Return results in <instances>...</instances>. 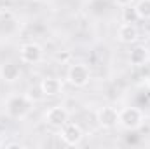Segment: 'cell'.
Listing matches in <instances>:
<instances>
[{
	"instance_id": "obj_1",
	"label": "cell",
	"mask_w": 150,
	"mask_h": 149,
	"mask_svg": "<svg viewBox=\"0 0 150 149\" xmlns=\"http://www.w3.org/2000/svg\"><path fill=\"white\" fill-rule=\"evenodd\" d=\"M32 107H33V104L28 100L26 95H11L5 100V112L9 117H14V119L26 117L32 111Z\"/></svg>"
},
{
	"instance_id": "obj_2",
	"label": "cell",
	"mask_w": 150,
	"mask_h": 149,
	"mask_svg": "<svg viewBox=\"0 0 150 149\" xmlns=\"http://www.w3.org/2000/svg\"><path fill=\"white\" fill-rule=\"evenodd\" d=\"M145 116L138 107H124L119 111V126L124 130H138L142 128Z\"/></svg>"
},
{
	"instance_id": "obj_3",
	"label": "cell",
	"mask_w": 150,
	"mask_h": 149,
	"mask_svg": "<svg viewBox=\"0 0 150 149\" xmlns=\"http://www.w3.org/2000/svg\"><path fill=\"white\" fill-rule=\"evenodd\" d=\"M67 81L75 88H84L91 81V70L84 63H74L67 70Z\"/></svg>"
},
{
	"instance_id": "obj_4",
	"label": "cell",
	"mask_w": 150,
	"mask_h": 149,
	"mask_svg": "<svg viewBox=\"0 0 150 149\" xmlns=\"http://www.w3.org/2000/svg\"><path fill=\"white\" fill-rule=\"evenodd\" d=\"M59 139L67 144V146H79L82 140H84V130L80 128V125L72 123V121H67L61 128H59Z\"/></svg>"
},
{
	"instance_id": "obj_5",
	"label": "cell",
	"mask_w": 150,
	"mask_h": 149,
	"mask_svg": "<svg viewBox=\"0 0 150 149\" xmlns=\"http://www.w3.org/2000/svg\"><path fill=\"white\" fill-rule=\"evenodd\" d=\"M19 58L23 63L28 65H37L44 60V49L37 42H25L19 47Z\"/></svg>"
},
{
	"instance_id": "obj_6",
	"label": "cell",
	"mask_w": 150,
	"mask_h": 149,
	"mask_svg": "<svg viewBox=\"0 0 150 149\" xmlns=\"http://www.w3.org/2000/svg\"><path fill=\"white\" fill-rule=\"evenodd\" d=\"M68 119H70V112L63 105H52L44 114V121L52 128H61Z\"/></svg>"
},
{
	"instance_id": "obj_7",
	"label": "cell",
	"mask_w": 150,
	"mask_h": 149,
	"mask_svg": "<svg viewBox=\"0 0 150 149\" xmlns=\"http://www.w3.org/2000/svg\"><path fill=\"white\" fill-rule=\"evenodd\" d=\"M96 121L101 128L112 130L119 125V111L112 105H103L96 111Z\"/></svg>"
},
{
	"instance_id": "obj_8",
	"label": "cell",
	"mask_w": 150,
	"mask_h": 149,
	"mask_svg": "<svg viewBox=\"0 0 150 149\" xmlns=\"http://www.w3.org/2000/svg\"><path fill=\"white\" fill-rule=\"evenodd\" d=\"M117 39L122 44H134L140 39V32L134 23H122L117 30Z\"/></svg>"
},
{
	"instance_id": "obj_9",
	"label": "cell",
	"mask_w": 150,
	"mask_h": 149,
	"mask_svg": "<svg viewBox=\"0 0 150 149\" xmlns=\"http://www.w3.org/2000/svg\"><path fill=\"white\" fill-rule=\"evenodd\" d=\"M40 90L44 91L45 97H58V95L63 93V82L58 77L47 75L40 81Z\"/></svg>"
},
{
	"instance_id": "obj_10",
	"label": "cell",
	"mask_w": 150,
	"mask_h": 149,
	"mask_svg": "<svg viewBox=\"0 0 150 149\" xmlns=\"http://www.w3.org/2000/svg\"><path fill=\"white\" fill-rule=\"evenodd\" d=\"M19 77H21V69H19L18 63H14V62H5V63L0 65V79H2L4 82L12 84V82H16Z\"/></svg>"
},
{
	"instance_id": "obj_11",
	"label": "cell",
	"mask_w": 150,
	"mask_h": 149,
	"mask_svg": "<svg viewBox=\"0 0 150 149\" xmlns=\"http://www.w3.org/2000/svg\"><path fill=\"white\" fill-rule=\"evenodd\" d=\"M149 62V54H147V47L143 46H136L134 49H131L129 53V63L133 67H142Z\"/></svg>"
},
{
	"instance_id": "obj_12",
	"label": "cell",
	"mask_w": 150,
	"mask_h": 149,
	"mask_svg": "<svg viewBox=\"0 0 150 149\" xmlns=\"http://www.w3.org/2000/svg\"><path fill=\"white\" fill-rule=\"evenodd\" d=\"M136 14H138V19H150V0H138L136 5Z\"/></svg>"
},
{
	"instance_id": "obj_13",
	"label": "cell",
	"mask_w": 150,
	"mask_h": 149,
	"mask_svg": "<svg viewBox=\"0 0 150 149\" xmlns=\"http://www.w3.org/2000/svg\"><path fill=\"white\" fill-rule=\"evenodd\" d=\"M25 95L28 97V100H30L32 104H38V102H42V100L45 98L44 91L40 90V84H38V86H30V88L26 90V93H25Z\"/></svg>"
},
{
	"instance_id": "obj_14",
	"label": "cell",
	"mask_w": 150,
	"mask_h": 149,
	"mask_svg": "<svg viewBox=\"0 0 150 149\" xmlns=\"http://www.w3.org/2000/svg\"><path fill=\"white\" fill-rule=\"evenodd\" d=\"M138 21V14H136V9L127 5V7H122V23H136Z\"/></svg>"
},
{
	"instance_id": "obj_15",
	"label": "cell",
	"mask_w": 150,
	"mask_h": 149,
	"mask_svg": "<svg viewBox=\"0 0 150 149\" xmlns=\"http://www.w3.org/2000/svg\"><path fill=\"white\" fill-rule=\"evenodd\" d=\"M113 2H115L119 7H127V5H131L134 0H113Z\"/></svg>"
},
{
	"instance_id": "obj_16",
	"label": "cell",
	"mask_w": 150,
	"mask_h": 149,
	"mask_svg": "<svg viewBox=\"0 0 150 149\" xmlns=\"http://www.w3.org/2000/svg\"><path fill=\"white\" fill-rule=\"evenodd\" d=\"M143 30H145V35L150 37V19H145V27H143Z\"/></svg>"
},
{
	"instance_id": "obj_17",
	"label": "cell",
	"mask_w": 150,
	"mask_h": 149,
	"mask_svg": "<svg viewBox=\"0 0 150 149\" xmlns=\"http://www.w3.org/2000/svg\"><path fill=\"white\" fill-rule=\"evenodd\" d=\"M4 144H5V142H4V139H2V135H0V148H4Z\"/></svg>"
},
{
	"instance_id": "obj_18",
	"label": "cell",
	"mask_w": 150,
	"mask_h": 149,
	"mask_svg": "<svg viewBox=\"0 0 150 149\" xmlns=\"http://www.w3.org/2000/svg\"><path fill=\"white\" fill-rule=\"evenodd\" d=\"M147 86H149V88H150V74L147 75Z\"/></svg>"
},
{
	"instance_id": "obj_19",
	"label": "cell",
	"mask_w": 150,
	"mask_h": 149,
	"mask_svg": "<svg viewBox=\"0 0 150 149\" xmlns=\"http://www.w3.org/2000/svg\"><path fill=\"white\" fill-rule=\"evenodd\" d=\"M147 54H149V62H150V46L147 47Z\"/></svg>"
}]
</instances>
